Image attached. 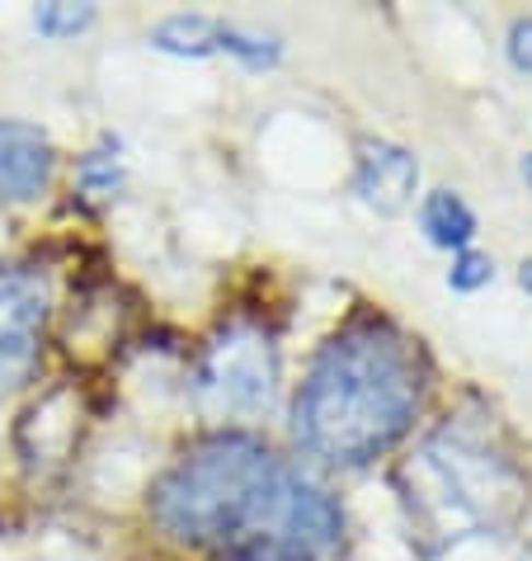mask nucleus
Listing matches in <instances>:
<instances>
[{
	"instance_id": "f257e3e1",
	"label": "nucleus",
	"mask_w": 532,
	"mask_h": 561,
	"mask_svg": "<svg viewBox=\"0 0 532 561\" xmlns=\"http://www.w3.org/2000/svg\"><path fill=\"white\" fill-rule=\"evenodd\" d=\"M165 538L222 561H331L344 548V505L302 462L241 430L194 444L151 491Z\"/></svg>"
},
{
	"instance_id": "f03ea898",
	"label": "nucleus",
	"mask_w": 532,
	"mask_h": 561,
	"mask_svg": "<svg viewBox=\"0 0 532 561\" xmlns=\"http://www.w3.org/2000/svg\"><path fill=\"white\" fill-rule=\"evenodd\" d=\"M429 397L425 345L386 311H354L292 392V439L325 467H372L415 430Z\"/></svg>"
},
{
	"instance_id": "7ed1b4c3",
	"label": "nucleus",
	"mask_w": 532,
	"mask_h": 561,
	"mask_svg": "<svg viewBox=\"0 0 532 561\" xmlns=\"http://www.w3.org/2000/svg\"><path fill=\"white\" fill-rule=\"evenodd\" d=\"M410 505L443 538L466 528H495L519 510L523 481L513 462L499 454L495 439L466 420H448L433 430L410 462Z\"/></svg>"
},
{
	"instance_id": "20e7f679",
	"label": "nucleus",
	"mask_w": 532,
	"mask_h": 561,
	"mask_svg": "<svg viewBox=\"0 0 532 561\" xmlns=\"http://www.w3.org/2000/svg\"><path fill=\"white\" fill-rule=\"evenodd\" d=\"M198 397L212 411L250 415L264 411L278 392V345L259 325H227L198 354Z\"/></svg>"
},
{
	"instance_id": "39448f33",
	"label": "nucleus",
	"mask_w": 532,
	"mask_h": 561,
	"mask_svg": "<svg viewBox=\"0 0 532 561\" xmlns=\"http://www.w3.org/2000/svg\"><path fill=\"white\" fill-rule=\"evenodd\" d=\"M53 293L28 264H0V401L34 382L43 335H48Z\"/></svg>"
},
{
	"instance_id": "423d86ee",
	"label": "nucleus",
	"mask_w": 532,
	"mask_h": 561,
	"mask_svg": "<svg viewBox=\"0 0 532 561\" xmlns=\"http://www.w3.org/2000/svg\"><path fill=\"white\" fill-rule=\"evenodd\" d=\"M57 180L53 137L28 118H0V204H38Z\"/></svg>"
},
{
	"instance_id": "0eeeda50",
	"label": "nucleus",
	"mask_w": 532,
	"mask_h": 561,
	"mask_svg": "<svg viewBox=\"0 0 532 561\" xmlns=\"http://www.w3.org/2000/svg\"><path fill=\"white\" fill-rule=\"evenodd\" d=\"M354 194L382 217L405 213L415 204V194H419L415 151H405L396 142H382V137H368V142L358 147V156H354Z\"/></svg>"
},
{
	"instance_id": "6e6552de",
	"label": "nucleus",
	"mask_w": 532,
	"mask_h": 561,
	"mask_svg": "<svg viewBox=\"0 0 532 561\" xmlns=\"http://www.w3.org/2000/svg\"><path fill=\"white\" fill-rule=\"evenodd\" d=\"M419 231L433 251H448V255H462L472 251L476 237H481V222H476V208L466 204L458 190H429L419 194Z\"/></svg>"
},
{
	"instance_id": "1a4fd4ad",
	"label": "nucleus",
	"mask_w": 532,
	"mask_h": 561,
	"mask_svg": "<svg viewBox=\"0 0 532 561\" xmlns=\"http://www.w3.org/2000/svg\"><path fill=\"white\" fill-rule=\"evenodd\" d=\"M217 34H222V20L217 14H165L161 24L151 28V48L165 57H217Z\"/></svg>"
},
{
	"instance_id": "9d476101",
	"label": "nucleus",
	"mask_w": 532,
	"mask_h": 561,
	"mask_svg": "<svg viewBox=\"0 0 532 561\" xmlns=\"http://www.w3.org/2000/svg\"><path fill=\"white\" fill-rule=\"evenodd\" d=\"M118 190H123V151L114 137H104L100 147H90L76 161V194L90 198V204H108Z\"/></svg>"
},
{
	"instance_id": "9b49d317",
	"label": "nucleus",
	"mask_w": 532,
	"mask_h": 561,
	"mask_svg": "<svg viewBox=\"0 0 532 561\" xmlns=\"http://www.w3.org/2000/svg\"><path fill=\"white\" fill-rule=\"evenodd\" d=\"M217 57H236L250 71H269L278 57H284V38L264 34V28H250L236 20H222V34H217Z\"/></svg>"
},
{
	"instance_id": "f8f14e48",
	"label": "nucleus",
	"mask_w": 532,
	"mask_h": 561,
	"mask_svg": "<svg viewBox=\"0 0 532 561\" xmlns=\"http://www.w3.org/2000/svg\"><path fill=\"white\" fill-rule=\"evenodd\" d=\"M95 24V5H67V0H53V5L34 10V28L43 38H76Z\"/></svg>"
},
{
	"instance_id": "ddd939ff",
	"label": "nucleus",
	"mask_w": 532,
	"mask_h": 561,
	"mask_svg": "<svg viewBox=\"0 0 532 561\" xmlns=\"http://www.w3.org/2000/svg\"><path fill=\"white\" fill-rule=\"evenodd\" d=\"M443 284H448L452 293H462V298H472V293H481V288H490V284H495V260H490V255H481L476 245H472V251L452 255L448 274H443Z\"/></svg>"
},
{
	"instance_id": "4468645a",
	"label": "nucleus",
	"mask_w": 532,
	"mask_h": 561,
	"mask_svg": "<svg viewBox=\"0 0 532 561\" xmlns=\"http://www.w3.org/2000/svg\"><path fill=\"white\" fill-rule=\"evenodd\" d=\"M505 53H509V61H513V71L532 76V14H519V20L509 24Z\"/></svg>"
},
{
	"instance_id": "2eb2a0df",
	"label": "nucleus",
	"mask_w": 532,
	"mask_h": 561,
	"mask_svg": "<svg viewBox=\"0 0 532 561\" xmlns=\"http://www.w3.org/2000/svg\"><path fill=\"white\" fill-rule=\"evenodd\" d=\"M519 284H523V293L532 298V260H523V264H519Z\"/></svg>"
},
{
	"instance_id": "dca6fc26",
	"label": "nucleus",
	"mask_w": 532,
	"mask_h": 561,
	"mask_svg": "<svg viewBox=\"0 0 532 561\" xmlns=\"http://www.w3.org/2000/svg\"><path fill=\"white\" fill-rule=\"evenodd\" d=\"M519 175H523V184L532 190V151H523V161H519Z\"/></svg>"
}]
</instances>
